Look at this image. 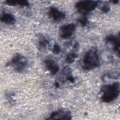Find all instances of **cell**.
Segmentation results:
<instances>
[{
	"instance_id": "obj_4",
	"label": "cell",
	"mask_w": 120,
	"mask_h": 120,
	"mask_svg": "<svg viewBox=\"0 0 120 120\" xmlns=\"http://www.w3.org/2000/svg\"><path fill=\"white\" fill-rule=\"evenodd\" d=\"M98 5L97 1L82 0L76 3L75 8L79 12L86 15L93 10Z\"/></svg>"
},
{
	"instance_id": "obj_16",
	"label": "cell",
	"mask_w": 120,
	"mask_h": 120,
	"mask_svg": "<svg viewBox=\"0 0 120 120\" xmlns=\"http://www.w3.org/2000/svg\"><path fill=\"white\" fill-rule=\"evenodd\" d=\"M101 10L102 12H104L105 13H106V12H107L109 11L110 7L107 4H105L101 7Z\"/></svg>"
},
{
	"instance_id": "obj_7",
	"label": "cell",
	"mask_w": 120,
	"mask_h": 120,
	"mask_svg": "<svg viewBox=\"0 0 120 120\" xmlns=\"http://www.w3.org/2000/svg\"><path fill=\"white\" fill-rule=\"evenodd\" d=\"M48 14L49 17L53 21L58 22L65 19V14L54 7H50L49 9Z\"/></svg>"
},
{
	"instance_id": "obj_5",
	"label": "cell",
	"mask_w": 120,
	"mask_h": 120,
	"mask_svg": "<svg viewBox=\"0 0 120 120\" xmlns=\"http://www.w3.org/2000/svg\"><path fill=\"white\" fill-rule=\"evenodd\" d=\"M71 113L70 111L66 109H60L52 112L50 117L47 119L49 120H71Z\"/></svg>"
},
{
	"instance_id": "obj_10",
	"label": "cell",
	"mask_w": 120,
	"mask_h": 120,
	"mask_svg": "<svg viewBox=\"0 0 120 120\" xmlns=\"http://www.w3.org/2000/svg\"><path fill=\"white\" fill-rule=\"evenodd\" d=\"M50 40L48 38L40 35L38 38V48L41 50H45L50 45Z\"/></svg>"
},
{
	"instance_id": "obj_9",
	"label": "cell",
	"mask_w": 120,
	"mask_h": 120,
	"mask_svg": "<svg viewBox=\"0 0 120 120\" xmlns=\"http://www.w3.org/2000/svg\"><path fill=\"white\" fill-rule=\"evenodd\" d=\"M105 41L106 42L110 43L112 45L113 50L119 54L120 45L119 37L113 35H110L105 38Z\"/></svg>"
},
{
	"instance_id": "obj_13",
	"label": "cell",
	"mask_w": 120,
	"mask_h": 120,
	"mask_svg": "<svg viewBox=\"0 0 120 120\" xmlns=\"http://www.w3.org/2000/svg\"><path fill=\"white\" fill-rule=\"evenodd\" d=\"M78 57L77 54L75 52H71L68 53L66 58V61L68 63H73Z\"/></svg>"
},
{
	"instance_id": "obj_8",
	"label": "cell",
	"mask_w": 120,
	"mask_h": 120,
	"mask_svg": "<svg viewBox=\"0 0 120 120\" xmlns=\"http://www.w3.org/2000/svg\"><path fill=\"white\" fill-rule=\"evenodd\" d=\"M46 69L49 71L52 75H55L59 70V67L56 62L51 58L46 59L44 60Z\"/></svg>"
},
{
	"instance_id": "obj_14",
	"label": "cell",
	"mask_w": 120,
	"mask_h": 120,
	"mask_svg": "<svg viewBox=\"0 0 120 120\" xmlns=\"http://www.w3.org/2000/svg\"><path fill=\"white\" fill-rule=\"evenodd\" d=\"M52 52L55 54H59L61 52L60 46L57 43H55L52 46Z\"/></svg>"
},
{
	"instance_id": "obj_11",
	"label": "cell",
	"mask_w": 120,
	"mask_h": 120,
	"mask_svg": "<svg viewBox=\"0 0 120 120\" xmlns=\"http://www.w3.org/2000/svg\"><path fill=\"white\" fill-rule=\"evenodd\" d=\"M1 22L7 24H13L15 22V18L11 13H4L0 16Z\"/></svg>"
},
{
	"instance_id": "obj_1",
	"label": "cell",
	"mask_w": 120,
	"mask_h": 120,
	"mask_svg": "<svg viewBox=\"0 0 120 120\" xmlns=\"http://www.w3.org/2000/svg\"><path fill=\"white\" fill-rule=\"evenodd\" d=\"M82 68L85 70H91L100 65V58L98 50L95 47L86 52L82 60Z\"/></svg>"
},
{
	"instance_id": "obj_6",
	"label": "cell",
	"mask_w": 120,
	"mask_h": 120,
	"mask_svg": "<svg viewBox=\"0 0 120 120\" xmlns=\"http://www.w3.org/2000/svg\"><path fill=\"white\" fill-rule=\"evenodd\" d=\"M75 30V25L74 23H69L62 26L60 29V37L63 39L70 38Z\"/></svg>"
},
{
	"instance_id": "obj_15",
	"label": "cell",
	"mask_w": 120,
	"mask_h": 120,
	"mask_svg": "<svg viewBox=\"0 0 120 120\" xmlns=\"http://www.w3.org/2000/svg\"><path fill=\"white\" fill-rule=\"evenodd\" d=\"M78 21L82 26H85L87 25V24L89 22V21L85 16H83L79 18Z\"/></svg>"
},
{
	"instance_id": "obj_3",
	"label": "cell",
	"mask_w": 120,
	"mask_h": 120,
	"mask_svg": "<svg viewBox=\"0 0 120 120\" xmlns=\"http://www.w3.org/2000/svg\"><path fill=\"white\" fill-rule=\"evenodd\" d=\"M28 66L27 59L20 53H17L6 64V66L12 68L15 71L22 72L25 70Z\"/></svg>"
},
{
	"instance_id": "obj_12",
	"label": "cell",
	"mask_w": 120,
	"mask_h": 120,
	"mask_svg": "<svg viewBox=\"0 0 120 120\" xmlns=\"http://www.w3.org/2000/svg\"><path fill=\"white\" fill-rule=\"evenodd\" d=\"M6 4L9 6H29L30 3L27 0H6L5 1Z\"/></svg>"
},
{
	"instance_id": "obj_2",
	"label": "cell",
	"mask_w": 120,
	"mask_h": 120,
	"mask_svg": "<svg viewBox=\"0 0 120 120\" xmlns=\"http://www.w3.org/2000/svg\"><path fill=\"white\" fill-rule=\"evenodd\" d=\"M101 100L105 103L113 101L117 98L120 93V83L115 82L103 86L101 90Z\"/></svg>"
}]
</instances>
